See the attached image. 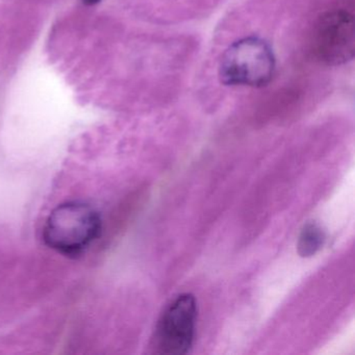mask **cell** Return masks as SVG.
<instances>
[{
	"mask_svg": "<svg viewBox=\"0 0 355 355\" xmlns=\"http://www.w3.org/2000/svg\"><path fill=\"white\" fill-rule=\"evenodd\" d=\"M101 230L103 220L92 205L67 201L49 214L43 227L42 239L51 250L76 259L98 240Z\"/></svg>",
	"mask_w": 355,
	"mask_h": 355,
	"instance_id": "1",
	"label": "cell"
},
{
	"mask_svg": "<svg viewBox=\"0 0 355 355\" xmlns=\"http://www.w3.org/2000/svg\"><path fill=\"white\" fill-rule=\"evenodd\" d=\"M275 67L269 43L259 37H246L232 43L222 55L219 78L226 86L261 88L271 82Z\"/></svg>",
	"mask_w": 355,
	"mask_h": 355,
	"instance_id": "2",
	"label": "cell"
},
{
	"mask_svg": "<svg viewBox=\"0 0 355 355\" xmlns=\"http://www.w3.org/2000/svg\"><path fill=\"white\" fill-rule=\"evenodd\" d=\"M198 304L191 293L178 295L165 307L153 338L157 354L182 355L192 349L196 334Z\"/></svg>",
	"mask_w": 355,
	"mask_h": 355,
	"instance_id": "3",
	"label": "cell"
},
{
	"mask_svg": "<svg viewBox=\"0 0 355 355\" xmlns=\"http://www.w3.org/2000/svg\"><path fill=\"white\" fill-rule=\"evenodd\" d=\"M313 55L321 63H348L355 53L354 15L346 8H334L318 18L311 34Z\"/></svg>",
	"mask_w": 355,
	"mask_h": 355,
	"instance_id": "4",
	"label": "cell"
},
{
	"mask_svg": "<svg viewBox=\"0 0 355 355\" xmlns=\"http://www.w3.org/2000/svg\"><path fill=\"white\" fill-rule=\"evenodd\" d=\"M325 240V232L318 224H305L297 243L299 255L302 257H313L323 247Z\"/></svg>",
	"mask_w": 355,
	"mask_h": 355,
	"instance_id": "5",
	"label": "cell"
},
{
	"mask_svg": "<svg viewBox=\"0 0 355 355\" xmlns=\"http://www.w3.org/2000/svg\"><path fill=\"white\" fill-rule=\"evenodd\" d=\"M103 0H83V3L86 6H96L101 3Z\"/></svg>",
	"mask_w": 355,
	"mask_h": 355,
	"instance_id": "6",
	"label": "cell"
}]
</instances>
